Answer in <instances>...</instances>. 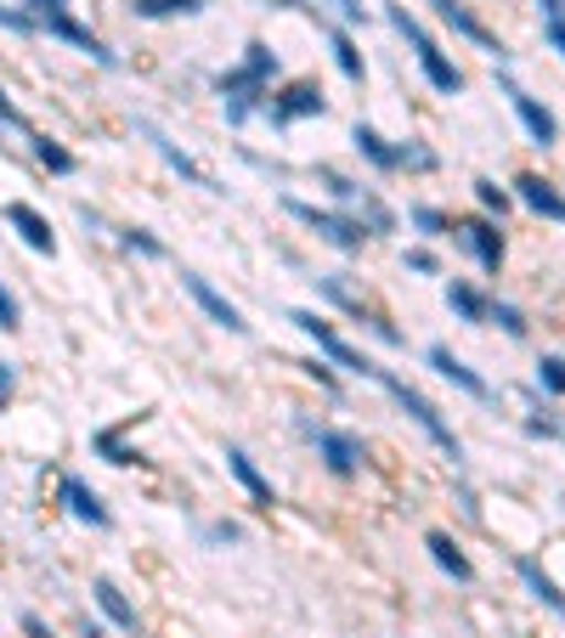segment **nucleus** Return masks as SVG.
Wrapping results in <instances>:
<instances>
[{
	"label": "nucleus",
	"mask_w": 565,
	"mask_h": 638,
	"mask_svg": "<svg viewBox=\"0 0 565 638\" xmlns=\"http://www.w3.org/2000/svg\"><path fill=\"white\" fill-rule=\"evenodd\" d=\"M271 68H277V57H271L266 45L255 40V45H249V57H244V68H232V74H221V79H215V85H221V96H232V119H244V114H249V103L266 91Z\"/></svg>",
	"instance_id": "1"
},
{
	"label": "nucleus",
	"mask_w": 565,
	"mask_h": 638,
	"mask_svg": "<svg viewBox=\"0 0 565 638\" xmlns=\"http://www.w3.org/2000/svg\"><path fill=\"white\" fill-rule=\"evenodd\" d=\"M391 23H396V29H402V34L413 40V52H418V68H424V79H430L436 91H447V96H452V91L463 85V74H458V68H452V63L441 57V45H436L430 34H424V29H418V23H413V18H407L402 7H391Z\"/></svg>",
	"instance_id": "2"
},
{
	"label": "nucleus",
	"mask_w": 565,
	"mask_h": 638,
	"mask_svg": "<svg viewBox=\"0 0 565 638\" xmlns=\"http://www.w3.org/2000/svg\"><path fill=\"white\" fill-rule=\"evenodd\" d=\"M373 379H380V384L391 390V396H396V402H402V407H407V413H413V418L424 424V429H430V440H436V447H441V453H452V458H458V435H452V429L441 424V413H436L430 402H424V396H418V390H413V384H402V379H391L385 368H373Z\"/></svg>",
	"instance_id": "3"
},
{
	"label": "nucleus",
	"mask_w": 565,
	"mask_h": 638,
	"mask_svg": "<svg viewBox=\"0 0 565 638\" xmlns=\"http://www.w3.org/2000/svg\"><path fill=\"white\" fill-rule=\"evenodd\" d=\"M351 141H356L380 170H402V164H413V170H436V153H430V147H391L380 130H367V125H356Z\"/></svg>",
	"instance_id": "4"
},
{
	"label": "nucleus",
	"mask_w": 565,
	"mask_h": 638,
	"mask_svg": "<svg viewBox=\"0 0 565 638\" xmlns=\"http://www.w3.org/2000/svg\"><path fill=\"white\" fill-rule=\"evenodd\" d=\"M289 322H300V328H306V333L317 339V351H328V357H334L340 368H351V373H362V379H373V362H367L362 351H351V345H345V339H340L334 328H328L322 317H311V311H289Z\"/></svg>",
	"instance_id": "5"
},
{
	"label": "nucleus",
	"mask_w": 565,
	"mask_h": 638,
	"mask_svg": "<svg viewBox=\"0 0 565 638\" xmlns=\"http://www.w3.org/2000/svg\"><path fill=\"white\" fill-rule=\"evenodd\" d=\"M289 210L306 221V226H317L328 243H334V249H362V221H345V215H322V210H311V204H300V199H289Z\"/></svg>",
	"instance_id": "6"
},
{
	"label": "nucleus",
	"mask_w": 565,
	"mask_h": 638,
	"mask_svg": "<svg viewBox=\"0 0 565 638\" xmlns=\"http://www.w3.org/2000/svg\"><path fill=\"white\" fill-rule=\"evenodd\" d=\"M503 85H509V103H514V114H521V125L532 130V141H537V147H554V141H559V125H554V114L537 103V96H526V91L514 85V79H503Z\"/></svg>",
	"instance_id": "7"
},
{
	"label": "nucleus",
	"mask_w": 565,
	"mask_h": 638,
	"mask_svg": "<svg viewBox=\"0 0 565 638\" xmlns=\"http://www.w3.org/2000/svg\"><path fill=\"white\" fill-rule=\"evenodd\" d=\"M181 283H186V294H193V300H199V306H204V311H210V317H215L221 328H232V333H249L244 311L232 306V300H221V294H215V288H210V283H204L199 272H181Z\"/></svg>",
	"instance_id": "8"
},
{
	"label": "nucleus",
	"mask_w": 565,
	"mask_h": 638,
	"mask_svg": "<svg viewBox=\"0 0 565 638\" xmlns=\"http://www.w3.org/2000/svg\"><path fill=\"white\" fill-rule=\"evenodd\" d=\"M317 453L328 458L334 475H356L362 469V440L345 435V429H317Z\"/></svg>",
	"instance_id": "9"
},
{
	"label": "nucleus",
	"mask_w": 565,
	"mask_h": 638,
	"mask_svg": "<svg viewBox=\"0 0 565 638\" xmlns=\"http://www.w3.org/2000/svg\"><path fill=\"white\" fill-rule=\"evenodd\" d=\"M458 243H463V249L476 255L487 272H498V266H503V237H498V226H492V221H463V226H458Z\"/></svg>",
	"instance_id": "10"
},
{
	"label": "nucleus",
	"mask_w": 565,
	"mask_h": 638,
	"mask_svg": "<svg viewBox=\"0 0 565 638\" xmlns=\"http://www.w3.org/2000/svg\"><path fill=\"white\" fill-rule=\"evenodd\" d=\"M34 23H45V34H57V40L79 45V52H90V57H97V63H114V52H108V45H103L97 34H90V29H79L74 18H63V12H40Z\"/></svg>",
	"instance_id": "11"
},
{
	"label": "nucleus",
	"mask_w": 565,
	"mask_h": 638,
	"mask_svg": "<svg viewBox=\"0 0 565 638\" xmlns=\"http://www.w3.org/2000/svg\"><path fill=\"white\" fill-rule=\"evenodd\" d=\"M7 221L18 226V237L29 243V249H40V255H57V237H52V226H45L29 204H7Z\"/></svg>",
	"instance_id": "12"
},
{
	"label": "nucleus",
	"mask_w": 565,
	"mask_h": 638,
	"mask_svg": "<svg viewBox=\"0 0 565 638\" xmlns=\"http://www.w3.org/2000/svg\"><path fill=\"white\" fill-rule=\"evenodd\" d=\"M514 192H521L526 210H537V215H548V221H565V199H559L543 176H521V181H514Z\"/></svg>",
	"instance_id": "13"
},
{
	"label": "nucleus",
	"mask_w": 565,
	"mask_h": 638,
	"mask_svg": "<svg viewBox=\"0 0 565 638\" xmlns=\"http://www.w3.org/2000/svg\"><path fill=\"white\" fill-rule=\"evenodd\" d=\"M430 7H436V12H441V18H447V23H452V29L463 34V40H476V45H487V52H503V45L492 40V29H487L481 18H469V12H463V0H430Z\"/></svg>",
	"instance_id": "14"
},
{
	"label": "nucleus",
	"mask_w": 565,
	"mask_h": 638,
	"mask_svg": "<svg viewBox=\"0 0 565 638\" xmlns=\"http://www.w3.org/2000/svg\"><path fill=\"white\" fill-rule=\"evenodd\" d=\"M63 509L74 514V520H85V525H108V509L97 503V492H90V486L85 480H63Z\"/></svg>",
	"instance_id": "15"
},
{
	"label": "nucleus",
	"mask_w": 565,
	"mask_h": 638,
	"mask_svg": "<svg viewBox=\"0 0 565 638\" xmlns=\"http://www.w3.org/2000/svg\"><path fill=\"white\" fill-rule=\"evenodd\" d=\"M226 469L238 475V486H244V492H249L260 509H271V486H266V475L249 464V453H244V447H226Z\"/></svg>",
	"instance_id": "16"
},
{
	"label": "nucleus",
	"mask_w": 565,
	"mask_h": 638,
	"mask_svg": "<svg viewBox=\"0 0 565 638\" xmlns=\"http://www.w3.org/2000/svg\"><path fill=\"white\" fill-rule=\"evenodd\" d=\"M430 368H436L441 379H452L458 390H469V396H487V379H481V373H469V368H463L447 345H430Z\"/></svg>",
	"instance_id": "17"
},
{
	"label": "nucleus",
	"mask_w": 565,
	"mask_h": 638,
	"mask_svg": "<svg viewBox=\"0 0 565 638\" xmlns=\"http://www.w3.org/2000/svg\"><path fill=\"white\" fill-rule=\"evenodd\" d=\"M277 119H300V114H322V91L317 85H289L282 91V103L271 108Z\"/></svg>",
	"instance_id": "18"
},
{
	"label": "nucleus",
	"mask_w": 565,
	"mask_h": 638,
	"mask_svg": "<svg viewBox=\"0 0 565 638\" xmlns=\"http://www.w3.org/2000/svg\"><path fill=\"white\" fill-rule=\"evenodd\" d=\"M424 549H430V554H436V565H441V571H452L458 582L476 576V571H469V560L452 549V536H447V531H430V536H424Z\"/></svg>",
	"instance_id": "19"
},
{
	"label": "nucleus",
	"mask_w": 565,
	"mask_h": 638,
	"mask_svg": "<svg viewBox=\"0 0 565 638\" xmlns=\"http://www.w3.org/2000/svg\"><path fill=\"white\" fill-rule=\"evenodd\" d=\"M521 582L532 587V594H537V599H543L554 616H565V594H559V587L543 576V565H537V560H521Z\"/></svg>",
	"instance_id": "20"
},
{
	"label": "nucleus",
	"mask_w": 565,
	"mask_h": 638,
	"mask_svg": "<svg viewBox=\"0 0 565 638\" xmlns=\"http://www.w3.org/2000/svg\"><path fill=\"white\" fill-rule=\"evenodd\" d=\"M141 18H193L204 12V0H130Z\"/></svg>",
	"instance_id": "21"
},
{
	"label": "nucleus",
	"mask_w": 565,
	"mask_h": 638,
	"mask_svg": "<svg viewBox=\"0 0 565 638\" xmlns=\"http://www.w3.org/2000/svg\"><path fill=\"white\" fill-rule=\"evenodd\" d=\"M447 306H452L463 322H481V317H487V300H481L469 283H452V288H447Z\"/></svg>",
	"instance_id": "22"
},
{
	"label": "nucleus",
	"mask_w": 565,
	"mask_h": 638,
	"mask_svg": "<svg viewBox=\"0 0 565 638\" xmlns=\"http://www.w3.org/2000/svg\"><path fill=\"white\" fill-rule=\"evenodd\" d=\"M97 605H103V610H108V616H114V621H119L125 632L136 627V610H130V599L119 594V587H114V582H97Z\"/></svg>",
	"instance_id": "23"
},
{
	"label": "nucleus",
	"mask_w": 565,
	"mask_h": 638,
	"mask_svg": "<svg viewBox=\"0 0 565 638\" xmlns=\"http://www.w3.org/2000/svg\"><path fill=\"white\" fill-rule=\"evenodd\" d=\"M34 159H40L45 170H57V176H68V170H74V159L63 153V147H57L52 136H34Z\"/></svg>",
	"instance_id": "24"
},
{
	"label": "nucleus",
	"mask_w": 565,
	"mask_h": 638,
	"mask_svg": "<svg viewBox=\"0 0 565 638\" xmlns=\"http://www.w3.org/2000/svg\"><path fill=\"white\" fill-rule=\"evenodd\" d=\"M148 141H153V147H159V153H164V159H170V164H175V170H181V176H186V181H199V187H210V181H204V170H199V164H193V159H181V153H175V147H170V141H164V136H159V130H148Z\"/></svg>",
	"instance_id": "25"
},
{
	"label": "nucleus",
	"mask_w": 565,
	"mask_h": 638,
	"mask_svg": "<svg viewBox=\"0 0 565 638\" xmlns=\"http://www.w3.org/2000/svg\"><path fill=\"white\" fill-rule=\"evenodd\" d=\"M125 429H130V418H125L119 429H103V435H97V453H103L108 464H130V453H125Z\"/></svg>",
	"instance_id": "26"
},
{
	"label": "nucleus",
	"mask_w": 565,
	"mask_h": 638,
	"mask_svg": "<svg viewBox=\"0 0 565 638\" xmlns=\"http://www.w3.org/2000/svg\"><path fill=\"white\" fill-rule=\"evenodd\" d=\"M334 63H340V74H345V79H362V57H356L351 34H334Z\"/></svg>",
	"instance_id": "27"
},
{
	"label": "nucleus",
	"mask_w": 565,
	"mask_h": 638,
	"mask_svg": "<svg viewBox=\"0 0 565 638\" xmlns=\"http://www.w3.org/2000/svg\"><path fill=\"white\" fill-rule=\"evenodd\" d=\"M487 317H498V328H503V333H514V339L526 333V317L514 311V306H487Z\"/></svg>",
	"instance_id": "28"
},
{
	"label": "nucleus",
	"mask_w": 565,
	"mask_h": 638,
	"mask_svg": "<svg viewBox=\"0 0 565 638\" xmlns=\"http://www.w3.org/2000/svg\"><path fill=\"white\" fill-rule=\"evenodd\" d=\"M537 379L554 390V396H565V362L559 357H543V368H537Z\"/></svg>",
	"instance_id": "29"
},
{
	"label": "nucleus",
	"mask_w": 565,
	"mask_h": 638,
	"mask_svg": "<svg viewBox=\"0 0 565 638\" xmlns=\"http://www.w3.org/2000/svg\"><path fill=\"white\" fill-rule=\"evenodd\" d=\"M0 328H23V311H18V300H12V294H7V283H0Z\"/></svg>",
	"instance_id": "30"
},
{
	"label": "nucleus",
	"mask_w": 565,
	"mask_h": 638,
	"mask_svg": "<svg viewBox=\"0 0 565 638\" xmlns=\"http://www.w3.org/2000/svg\"><path fill=\"white\" fill-rule=\"evenodd\" d=\"M476 192H481V204H487V210H498V215L509 210V192H503V187H492V181H476Z\"/></svg>",
	"instance_id": "31"
},
{
	"label": "nucleus",
	"mask_w": 565,
	"mask_h": 638,
	"mask_svg": "<svg viewBox=\"0 0 565 638\" xmlns=\"http://www.w3.org/2000/svg\"><path fill=\"white\" fill-rule=\"evenodd\" d=\"M413 221H418L424 232H430V237H441V232H447V215H441V210H413Z\"/></svg>",
	"instance_id": "32"
},
{
	"label": "nucleus",
	"mask_w": 565,
	"mask_h": 638,
	"mask_svg": "<svg viewBox=\"0 0 565 638\" xmlns=\"http://www.w3.org/2000/svg\"><path fill=\"white\" fill-rule=\"evenodd\" d=\"M0 23L18 29V34H29V29H34V18H29V12H12V7H0Z\"/></svg>",
	"instance_id": "33"
},
{
	"label": "nucleus",
	"mask_w": 565,
	"mask_h": 638,
	"mask_svg": "<svg viewBox=\"0 0 565 638\" xmlns=\"http://www.w3.org/2000/svg\"><path fill=\"white\" fill-rule=\"evenodd\" d=\"M543 34H548V45H554V52L565 57V18H548V29H543Z\"/></svg>",
	"instance_id": "34"
},
{
	"label": "nucleus",
	"mask_w": 565,
	"mask_h": 638,
	"mask_svg": "<svg viewBox=\"0 0 565 638\" xmlns=\"http://www.w3.org/2000/svg\"><path fill=\"white\" fill-rule=\"evenodd\" d=\"M407 266H413V272H436V255H430V249H413Z\"/></svg>",
	"instance_id": "35"
},
{
	"label": "nucleus",
	"mask_w": 565,
	"mask_h": 638,
	"mask_svg": "<svg viewBox=\"0 0 565 638\" xmlns=\"http://www.w3.org/2000/svg\"><path fill=\"white\" fill-rule=\"evenodd\" d=\"M23 632H29V638H52V627H45L40 616H23Z\"/></svg>",
	"instance_id": "36"
},
{
	"label": "nucleus",
	"mask_w": 565,
	"mask_h": 638,
	"mask_svg": "<svg viewBox=\"0 0 565 638\" xmlns=\"http://www.w3.org/2000/svg\"><path fill=\"white\" fill-rule=\"evenodd\" d=\"M7 402H12V368L0 362V407H7Z\"/></svg>",
	"instance_id": "37"
},
{
	"label": "nucleus",
	"mask_w": 565,
	"mask_h": 638,
	"mask_svg": "<svg viewBox=\"0 0 565 638\" xmlns=\"http://www.w3.org/2000/svg\"><path fill=\"white\" fill-rule=\"evenodd\" d=\"M0 125H23V119H18V108L7 103V91H0Z\"/></svg>",
	"instance_id": "38"
},
{
	"label": "nucleus",
	"mask_w": 565,
	"mask_h": 638,
	"mask_svg": "<svg viewBox=\"0 0 565 638\" xmlns=\"http://www.w3.org/2000/svg\"><path fill=\"white\" fill-rule=\"evenodd\" d=\"M340 7V18H362V0H334Z\"/></svg>",
	"instance_id": "39"
},
{
	"label": "nucleus",
	"mask_w": 565,
	"mask_h": 638,
	"mask_svg": "<svg viewBox=\"0 0 565 638\" xmlns=\"http://www.w3.org/2000/svg\"><path fill=\"white\" fill-rule=\"evenodd\" d=\"M29 7H34V12H63L68 0H29Z\"/></svg>",
	"instance_id": "40"
},
{
	"label": "nucleus",
	"mask_w": 565,
	"mask_h": 638,
	"mask_svg": "<svg viewBox=\"0 0 565 638\" xmlns=\"http://www.w3.org/2000/svg\"><path fill=\"white\" fill-rule=\"evenodd\" d=\"M543 12H548V18H565V0H543Z\"/></svg>",
	"instance_id": "41"
},
{
	"label": "nucleus",
	"mask_w": 565,
	"mask_h": 638,
	"mask_svg": "<svg viewBox=\"0 0 565 638\" xmlns=\"http://www.w3.org/2000/svg\"><path fill=\"white\" fill-rule=\"evenodd\" d=\"M85 638H103V632H97V627H85Z\"/></svg>",
	"instance_id": "42"
}]
</instances>
